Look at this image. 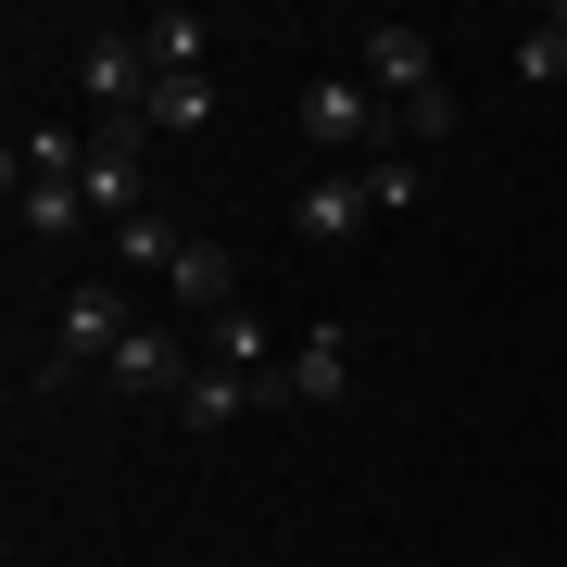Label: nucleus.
<instances>
[{
    "mask_svg": "<svg viewBox=\"0 0 567 567\" xmlns=\"http://www.w3.org/2000/svg\"><path fill=\"white\" fill-rule=\"evenodd\" d=\"M102 379L126 391V404H140V391H164V404H177V391L203 379V341H177V328H140V341H126V353L102 365Z\"/></svg>",
    "mask_w": 567,
    "mask_h": 567,
    "instance_id": "nucleus-5",
    "label": "nucleus"
},
{
    "mask_svg": "<svg viewBox=\"0 0 567 567\" xmlns=\"http://www.w3.org/2000/svg\"><path fill=\"white\" fill-rule=\"evenodd\" d=\"M203 353L227 365V379H252L265 404H290V353H278V328H265L252 303H240V316H215V328H203Z\"/></svg>",
    "mask_w": 567,
    "mask_h": 567,
    "instance_id": "nucleus-4",
    "label": "nucleus"
},
{
    "mask_svg": "<svg viewBox=\"0 0 567 567\" xmlns=\"http://www.w3.org/2000/svg\"><path fill=\"white\" fill-rule=\"evenodd\" d=\"M252 404H265V391H252V379H227V365L203 353V379L177 391V429H227V416H252Z\"/></svg>",
    "mask_w": 567,
    "mask_h": 567,
    "instance_id": "nucleus-10",
    "label": "nucleus"
},
{
    "mask_svg": "<svg viewBox=\"0 0 567 567\" xmlns=\"http://www.w3.org/2000/svg\"><path fill=\"white\" fill-rule=\"evenodd\" d=\"M353 391V328H303L290 341V404H341Z\"/></svg>",
    "mask_w": 567,
    "mask_h": 567,
    "instance_id": "nucleus-8",
    "label": "nucleus"
},
{
    "mask_svg": "<svg viewBox=\"0 0 567 567\" xmlns=\"http://www.w3.org/2000/svg\"><path fill=\"white\" fill-rule=\"evenodd\" d=\"M13 203H25V227H39V240H76V227H89V189H76V177H25Z\"/></svg>",
    "mask_w": 567,
    "mask_h": 567,
    "instance_id": "nucleus-12",
    "label": "nucleus"
},
{
    "mask_svg": "<svg viewBox=\"0 0 567 567\" xmlns=\"http://www.w3.org/2000/svg\"><path fill=\"white\" fill-rule=\"evenodd\" d=\"M140 126H164V140H189V126H215V76H152Z\"/></svg>",
    "mask_w": 567,
    "mask_h": 567,
    "instance_id": "nucleus-11",
    "label": "nucleus"
},
{
    "mask_svg": "<svg viewBox=\"0 0 567 567\" xmlns=\"http://www.w3.org/2000/svg\"><path fill=\"white\" fill-rule=\"evenodd\" d=\"M126 39L152 51V76H203V51H215V25H203V13H177V0H164V13H140V25H126Z\"/></svg>",
    "mask_w": 567,
    "mask_h": 567,
    "instance_id": "nucleus-9",
    "label": "nucleus"
},
{
    "mask_svg": "<svg viewBox=\"0 0 567 567\" xmlns=\"http://www.w3.org/2000/svg\"><path fill=\"white\" fill-rule=\"evenodd\" d=\"M164 290H177V303L203 316V328H215V316H240V252H227V240H189V252H177V278H164Z\"/></svg>",
    "mask_w": 567,
    "mask_h": 567,
    "instance_id": "nucleus-6",
    "label": "nucleus"
},
{
    "mask_svg": "<svg viewBox=\"0 0 567 567\" xmlns=\"http://www.w3.org/2000/svg\"><path fill=\"white\" fill-rule=\"evenodd\" d=\"M114 252L140 265V278H177V252H189V240H177V215H126V227H114Z\"/></svg>",
    "mask_w": 567,
    "mask_h": 567,
    "instance_id": "nucleus-13",
    "label": "nucleus"
},
{
    "mask_svg": "<svg viewBox=\"0 0 567 567\" xmlns=\"http://www.w3.org/2000/svg\"><path fill=\"white\" fill-rule=\"evenodd\" d=\"M353 76L379 89V102H404V140H454V89H442V63H429L416 25H365V39H353Z\"/></svg>",
    "mask_w": 567,
    "mask_h": 567,
    "instance_id": "nucleus-1",
    "label": "nucleus"
},
{
    "mask_svg": "<svg viewBox=\"0 0 567 567\" xmlns=\"http://www.w3.org/2000/svg\"><path fill=\"white\" fill-rule=\"evenodd\" d=\"M290 114H303V140H316V152H353V164L404 152V140H391V102H379L365 76H303V102H290Z\"/></svg>",
    "mask_w": 567,
    "mask_h": 567,
    "instance_id": "nucleus-2",
    "label": "nucleus"
},
{
    "mask_svg": "<svg viewBox=\"0 0 567 567\" xmlns=\"http://www.w3.org/2000/svg\"><path fill=\"white\" fill-rule=\"evenodd\" d=\"M353 177H365V203H379V215H404L416 189H429V164H416V152H379V164H353Z\"/></svg>",
    "mask_w": 567,
    "mask_h": 567,
    "instance_id": "nucleus-15",
    "label": "nucleus"
},
{
    "mask_svg": "<svg viewBox=\"0 0 567 567\" xmlns=\"http://www.w3.org/2000/svg\"><path fill=\"white\" fill-rule=\"evenodd\" d=\"M140 140H152V126H89V177H76V189H89V215H114V227L152 215V164H140Z\"/></svg>",
    "mask_w": 567,
    "mask_h": 567,
    "instance_id": "nucleus-3",
    "label": "nucleus"
},
{
    "mask_svg": "<svg viewBox=\"0 0 567 567\" xmlns=\"http://www.w3.org/2000/svg\"><path fill=\"white\" fill-rule=\"evenodd\" d=\"M555 76H567V0L529 25V39H517V89H555Z\"/></svg>",
    "mask_w": 567,
    "mask_h": 567,
    "instance_id": "nucleus-14",
    "label": "nucleus"
},
{
    "mask_svg": "<svg viewBox=\"0 0 567 567\" xmlns=\"http://www.w3.org/2000/svg\"><path fill=\"white\" fill-rule=\"evenodd\" d=\"M365 215H379V203H365V177H353V164H328V177H303V203H290V227H303V240H353Z\"/></svg>",
    "mask_w": 567,
    "mask_h": 567,
    "instance_id": "nucleus-7",
    "label": "nucleus"
}]
</instances>
